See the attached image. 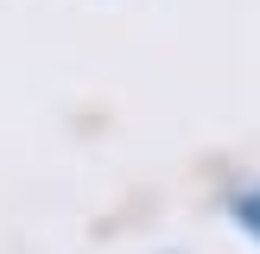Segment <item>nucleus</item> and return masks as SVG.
<instances>
[{
  "instance_id": "f257e3e1",
  "label": "nucleus",
  "mask_w": 260,
  "mask_h": 254,
  "mask_svg": "<svg viewBox=\"0 0 260 254\" xmlns=\"http://www.w3.org/2000/svg\"><path fill=\"white\" fill-rule=\"evenodd\" d=\"M235 216H241V223H248V229H254V235H260V190H248V197H241V203H235Z\"/></svg>"
}]
</instances>
